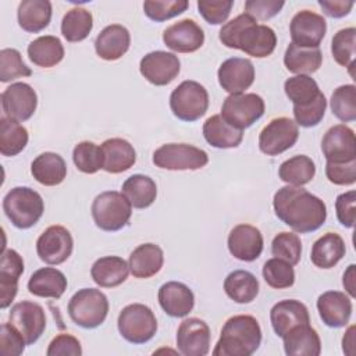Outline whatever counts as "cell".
Listing matches in <instances>:
<instances>
[{"label": "cell", "mask_w": 356, "mask_h": 356, "mask_svg": "<svg viewBox=\"0 0 356 356\" xmlns=\"http://www.w3.org/2000/svg\"><path fill=\"white\" fill-rule=\"evenodd\" d=\"M275 216L295 232L317 231L327 220L325 203L300 186L280 188L273 199Z\"/></svg>", "instance_id": "6da1fadb"}, {"label": "cell", "mask_w": 356, "mask_h": 356, "mask_svg": "<svg viewBox=\"0 0 356 356\" xmlns=\"http://www.w3.org/2000/svg\"><path fill=\"white\" fill-rule=\"evenodd\" d=\"M218 38L224 46L242 50L248 56L256 58L268 57L277 46V35L274 29L257 24L256 19L245 13L224 24Z\"/></svg>", "instance_id": "7a4b0ae2"}, {"label": "cell", "mask_w": 356, "mask_h": 356, "mask_svg": "<svg viewBox=\"0 0 356 356\" xmlns=\"http://www.w3.org/2000/svg\"><path fill=\"white\" fill-rule=\"evenodd\" d=\"M261 343L259 321L249 314L229 317L221 328L220 339L213 349L214 356H250Z\"/></svg>", "instance_id": "3957f363"}, {"label": "cell", "mask_w": 356, "mask_h": 356, "mask_svg": "<svg viewBox=\"0 0 356 356\" xmlns=\"http://www.w3.org/2000/svg\"><path fill=\"white\" fill-rule=\"evenodd\" d=\"M3 210L11 224L19 229L33 227L44 211L42 196L28 186H15L3 199Z\"/></svg>", "instance_id": "277c9868"}, {"label": "cell", "mask_w": 356, "mask_h": 356, "mask_svg": "<svg viewBox=\"0 0 356 356\" xmlns=\"http://www.w3.org/2000/svg\"><path fill=\"white\" fill-rule=\"evenodd\" d=\"M68 314L76 325L86 330L96 328L108 314L107 296L100 289L82 288L70 299Z\"/></svg>", "instance_id": "5b68a950"}, {"label": "cell", "mask_w": 356, "mask_h": 356, "mask_svg": "<svg viewBox=\"0 0 356 356\" xmlns=\"http://www.w3.org/2000/svg\"><path fill=\"white\" fill-rule=\"evenodd\" d=\"M90 211L96 227L113 232L124 228L129 222L132 204L122 192L106 191L95 197Z\"/></svg>", "instance_id": "8992f818"}, {"label": "cell", "mask_w": 356, "mask_h": 356, "mask_svg": "<svg viewBox=\"0 0 356 356\" xmlns=\"http://www.w3.org/2000/svg\"><path fill=\"white\" fill-rule=\"evenodd\" d=\"M118 331L121 337L135 345L149 342L157 331V320L150 307L142 303L125 306L118 316Z\"/></svg>", "instance_id": "52a82bcc"}, {"label": "cell", "mask_w": 356, "mask_h": 356, "mask_svg": "<svg viewBox=\"0 0 356 356\" xmlns=\"http://www.w3.org/2000/svg\"><path fill=\"white\" fill-rule=\"evenodd\" d=\"M170 108L181 121H196L203 117L209 108V93L199 82L184 81L171 92Z\"/></svg>", "instance_id": "ba28073f"}, {"label": "cell", "mask_w": 356, "mask_h": 356, "mask_svg": "<svg viewBox=\"0 0 356 356\" xmlns=\"http://www.w3.org/2000/svg\"><path fill=\"white\" fill-rule=\"evenodd\" d=\"M207 163V153L188 143H165L153 153V164L170 171L200 170Z\"/></svg>", "instance_id": "9c48e42d"}, {"label": "cell", "mask_w": 356, "mask_h": 356, "mask_svg": "<svg viewBox=\"0 0 356 356\" xmlns=\"http://www.w3.org/2000/svg\"><path fill=\"white\" fill-rule=\"evenodd\" d=\"M264 108V100L259 95L238 93L224 99L220 115L231 127L243 131L263 117Z\"/></svg>", "instance_id": "30bf717a"}, {"label": "cell", "mask_w": 356, "mask_h": 356, "mask_svg": "<svg viewBox=\"0 0 356 356\" xmlns=\"http://www.w3.org/2000/svg\"><path fill=\"white\" fill-rule=\"evenodd\" d=\"M299 138L298 124L288 117L271 120L259 135V147L267 156H278L291 149Z\"/></svg>", "instance_id": "8fae6325"}, {"label": "cell", "mask_w": 356, "mask_h": 356, "mask_svg": "<svg viewBox=\"0 0 356 356\" xmlns=\"http://www.w3.org/2000/svg\"><path fill=\"white\" fill-rule=\"evenodd\" d=\"M74 239L63 225H50L36 241V253L42 261L51 266L64 263L72 253Z\"/></svg>", "instance_id": "7c38bea8"}, {"label": "cell", "mask_w": 356, "mask_h": 356, "mask_svg": "<svg viewBox=\"0 0 356 356\" xmlns=\"http://www.w3.org/2000/svg\"><path fill=\"white\" fill-rule=\"evenodd\" d=\"M10 323L22 334L26 345L35 343L46 328L44 309L35 302L22 300L10 310Z\"/></svg>", "instance_id": "4fadbf2b"}, {"label": "cell", "mask_w": 356, "mask_h": 356, "mask_svg": "<svg viewBox=\"0 0 356 356\" xmlns=\"http://www.w3.org/2000/svg\"><path fill=\"white\" fill-rule=\"evenodd\" d=\"M38 106V95L35 89L25 82L11 83L1 93V107L7 118L17 122L29 120Z\"/></svg>", "instance_id": "5bb4252c"}, {"label": "cell", "mask_w": 356, "mask_h": 356, "mask_svg": "<svg viewBox=\"0 0 356 356\" xmlns=\"http://www.w3.org/2000/svg\"><path fill=\"white\" fill-rule=\"evenodd\" d=\"M327 32V22L323 15L302 10L296 13L289 24L292 43L300 47H318Z\"/></svg>", "instance_id": "9a60e30c"}, {"label": "cell", "mask_w": 356, "mask_h": 356, "mask_svg": "<svg viewBox=\"0 0 356 356\" xmlns=\"http://www.w3.org/2000/svg\"><path fill=\"white\" fill-rule=\"evenodd\" d=\"M181 70L178 56L174 53L156 50L142 57L139 64L140 74L156 86H165L172 82Z\"/></svg>", "instance_id": "2e32d148"}, {"label": "cell", "mask_w": 356, "mask_h": 356, "mask_svg": "<svg viewBox=\"0 0 356 356\" xmlns=\"http://www.w3.org/2000/svg\"><path fill=\"white\" fill-rule=\"evenodd\" d=\"M321 150L330 163H349L356 160V139L352 128L345 124L331 127L323 136Z\"/></svg>", "instance_id": "e0dca14e"}, {"label": "cell", "mask_w": 356, "mask_h": 356, "mask_svg": "<svg viewBox=\"0 0 356 356\" xmlns=\"http://www.w3.org/2000/svg\"><path fill=\"white\" fill-rule=\"evenodd\" d=\"M210 328L197 318H185L177 331V348L185 356H204L210 350Z\"/></svg>", "instance_id": "ac0fdd59"}, {"label": "cell", "mask_w": 356, "mask_h": 356, "mask_svg": "<svg viewBox=\"0 0 356 356\" xmlns=\"http://www.w3.org/2000/svg\"><path fill=\"white\" fill-rule=\"evenodd\" d=\"M217 76L220 86L229 95L243 93L254 81V67L248 58L231 57L221 63Z\"/></svg>", "instance_id": "d6986e66"}, {"label": "cell", "mask_w": 356, "mask_h": 356, "mask_svg": "<svg viewBox=\"0 0 356 356\" xmlns=\"http://www.w3.org/2000/svg\"><path fill=\"white\" fill-rule=\"evenodd\" d=\"M164 44L177 53H193L204 43V32L193 19L185 18L170 25L163 33Z\"/></svg>", "instance_id": "ffe728a7"}, {"label": "cell", "mask_w": 356, "mask_h": 356, "mask_svg": "<svg viewBox=\"0 0 356 356\" xmlns=\"http://www.w3.org/2000/svg\"><path fill=\"white\" fill-rule=\"evenodd\" d=\"M228 250L241 261H253L263 252V235L259 228L250 224L235 225L228 235Z\"/></svg>", "instance_id": "44dd1931"}, {"label": "cell", "mask_w": 356, "mask_h": 356, "mask_svg": "<svg viewBox=\"0 0 356 356\" xmlns=\"http://www.w3.org/2000/svg\"><path fill=\"white\" fill-rule=\"evenodd\" d=\"M161 309L170 317H185L195 306V295L192 289L178 281H168L163 284L157 293Z\"/></svg>", "instance_id": "7402d4cb"}, {"label": "cell", "mask_w": 356, "mask_h": 356, "mask_svg": "<svg viewBox=\"0 0 356 356\" xmlns=\"http://www.w3.org/2000/svg\"><path fill=\"white\" fill-rule=\"evenodd\" d=\"M317 310L327 327H345L352 316V300L339 291H327L317 299Z\"/></svg>", "instance_id": "603a6c76"}, {"label": "cell", "mask_w": 356, "mask_h": 356, "mask_svg": "<svg viewBox=\"0 0 356 356\" xmlns=\"http://www.w3.org/2000/svg\"><path fill=\"white\" fill-rule=\"evenodd\" d=\"M24 273V260L14 249L3 250L0 263V307L6 309L14 300L18 281Z\"/></svg>", "instance_id": "cb8c5ba5"}, {"label": "cell", "mask_w": 356, "mask_h": 356, "mask_svg": "<svg viewBox=\"0 0 356 356\" xmlns=\"http://www.w3.org/2000/svg\"><path fill=\"white\" fill-rule=\"evenodd\" d=\"M270 321L274 332L282 338L291 328L299 324H309L310 316L307 307L302 302L285 299L271 307Z\"/></svg>", "instance_id": "d4e9b609"}, {"label": "cell", "mask_w": 356, "mask_h": 356, "mask_svg": "<svg viewBox=\"0 0 356 356\" xmlns=\"http://www.w3.org/2000/svg\"><path fill=\"white\" fill-rule=\"evenodd\" d=\"M129 44V31L124 25L111 24L97 35L95 40V50L100 58L106 61H115L128 51Z\"/></svg>", "instance_id": "484cf974"}, {"label": "cell", "mask_w": 356, "mask_h": 356, "mask_svg": "<svg viewBox=\"0 0 356 356\" xmlns=\"http://www.w3.org/2000/svg\"><path fill=\"white\" fill-rule=\"evenodd\" d=\"M103 154V170L110 174H120L129 170L136 161L134 146L122 138H111L100 146Z\"/></svg>", "instance_id": "4316f807"}, {"label": "cell", "mask_w": 356, "mask_h": 356, "mask_svg": "<svg viewBox=\"0 0 356 356\" xmlns=\"http://www.w3.org/2000/svg\"><path fill=\"white\" fill-rule=\"evenodd\" d=\"M282 339L288 356H318L321 353L320 337L310 324H299L291 328Z\"/></svg>", "instance_id": "83f0119b"}, {"label": "cell", "mask_w": 356, "mask_h": 356, "mask_svg": "<svg viewBox=\"0 0 356 356\" xmlns=\"http://www.w3.org/2000/svg\"><path fill=\"white\" fill-rule=\"evenodd\" d=\"M164 263L163 249L156 243H142L129 256V271L135 278H150L156 275Z\"/></svg>", "instance_id": "f1b7e54d"}, {"label": "cell", "mask_w": 356, "mask_h": 356, "mask_svg": "<svg viewBox=\"0 0 356 356\" xmlns=\"http://www.w3.org/2000/svg\"><path fill=\"white\" fill-rule=\"evenodd\" d=\"M67 289V278L63 271L54 267H43L36 270L28 281L29 293L38 298L60 299Z\"/></svg>", "instance_id": "f546056e"}, {"label": "cell", "mask_w": 356, "mask_h": 356, "mask_svg": "<svg viewBox=\"0 0 356 356\" xmlns=\"http://www.w3.org/2000/svg\"><path fill=\"white\" fill-rule=\"evenodd\" d=\"M129 274L128 263L120 256H104L97 259L90 268L95 284L102 288H114L121 285Z\"/></svg>", "instance_id": "4dcf8cb0"}, {"label": "cell", "mask_w": 356, "mask_h": 356, "mask_svg": "<svg viewBox=\"0 0 356 356\" xmlns=\"http://www.w3.org/2000/svg\"><path fill=\"white\" fill-rule=\"evenodd\" d=\"M31 172L39 184L44 186H56L65 179L67 164L60 154L44 152L32 161Z\"/></svg>", "instance_id": "1f68e13d"}, {"label": "cell", "mask_w": 356, "mask_h": 356, "mask_svg": "<svg viewBox=\"0 0 356 356\" xmlns=\"http://www.w3.org/2000/svg\"><path fill=\"white\" fill-rule=\"evenodd\" d=\"M346 246L342 239L335 232H327L320 236L312 246L310 260L318 268H332L345 256Z\"/></svg>", "instance_id": "d6a6232c"}, {"label": "cell", "mask_w": 356, "mask_h": 356, "mask_svg": "<svg viewBox=\"0 0 356 356\" xmlns=\"http://www.w3.org/2000/svg\"><path fill=\"white\" fill-rule=\"evenodd\" d=\"M203 136L206 142L217 149L238 147L243 139V131L231 127L216 114L209 117L203 124Z\"/></svg>", "instance_id": "836d02e7"}, {"label": "cell", "mask_w": 356, "mask_h": 356, "mask_svg": "<svg viewBox=\"0 0 356 356\" xmlns=\"http://www.w3.org/2000/svg\"><path fill=\"white\" fill-rule=\"evenodd\" d=\"M17 18L19 26L29 33L43 31L51 19V3L49 0H22Z\"/></svg>", "instance_id": "e575fe53"}, {"label": "cell", "mask_w": 356, "mask_h": 356, "mask_svg": "<svg viewBox=\"0 0 356 356\" xmlns=\"http://www.w3.org/2000/svg\"><path fill=\"white\" fill-rule=\"evenodd\" d=\"M29 60L42 68H51L64 58V46L57 36H39L28 44Z\"/></svg>", "instance_id": "d590c367"}, {"label": "cell", "mask_w": 356, "mask_h": 356, "mask_svg": "<svg viewBox=\"0 0 356 356\" xmlns=\"http://www.w3.org/2000/svg\"><path fill=\"white\" fill-rule=\"evenodd\" d=\"M323 63V54L318 47H300L293 43L285 50L284 64L288 71L293 74H313L316 72Z\"/></svg>", "instance_id": "8d00e7d4"}, {"label": "cell", "mask_w": 356, "mask_h": 356, "mask_svg": "<svg viewBox=\"0 0 356 356\" xmlns=\"http://www.w3.org/2000/svg\"><path fill=\"white\" fill-rule=\"evenodd\" d=\"M224 291L236 303H250L259 293V281L250 271L235 270L225 277Z\"/></svg>", "instance_id": "74e56055"}, {"label": "cell", "mask_w": 356, "mask_h": 356, "mask_svg": "<svg viewBox=\"0 0 356 356\" xmlns=\"http://www.w3.org/2000/svg\"><path fill=\"white\" fill-rule=\"evenodd\" d=\"M122 193L135 209H146L157 196L156 182L143 174H134L122 184Z\"/></svg>", "instance_id": "f35d334b"}, {"label": "cell", "mask_w": 356, "mask_h": 356, "mask_svg": "<svg viewBox=\"0 0 356 356\" xmlns=\"http://www.w3.org/2000/svg\"><path fill=\"white\" fill-rule=\"evenodd\" d=\"M316 174L314 161L305 154H296L285 160L278 168V177L288 185L302 186L309 184Z\"/></svg>", "instance_id": "ab89813d"}, {"label": "cell", "mask_w": 356, "mask_h": 356, "mask_svg": "<svg viewBox=\"0 0 356 356\" xmlns=\"http://www.w3.org/2000/svg\"><path fill=\"white\" fill-rule=\"evenodd\" d=\"M284 90L288 99L293 103V107L302 108L314 103L323 93L317 82L309 75H295L285 81Z\"/></svg>", "instance_id": "60d3db41"}, {"label": "cell", "mask_w": 356, "mask_h": 356, "mask_svg": "<svg viewBox=\"0 0 356 356\" xmlns=\"http://www.w3.org/2000/svg\"><path fill=\"white\" fill-rule=\"evenodd\" d=\"M28 139V131L24 125L7 117L0 118V153L3 156H17L25 149Z\"/></svg>", "instance_id": "b9f144b4"}, {"label": "cell", "mask_w": 356, "mask_h": 356, "mask_svg": "<svg viewBox=\"0 0 356 356\" xmlns=\"http://www.w3.org/2000/svg\"><path fill=\"white\" fill-rule=\"evenodd\" d=\"M93 28V17L90 11L81 7H74L65 13L61 21V33L67 42H82Z\"/></svg>", "instance_id": "7bdbcfd3"}, {"label": "cell", "mask_w": 356, "mask_h": 356, "mask_svg": "<svg viewBox=\"0 0 356 356\" xmlns=\"http://www.w3.org/2000/svg\"><path fill=\"white\" fill-rule=\"evenodd\" d=\"M331 53L334 60L349 70L353 76L355 56H356V29L353 26L338 31L331 42Z\"/></svg>", "instance_id": "ee69618b"}, {"label": "cell", "mask_w": 356, "mask_h": 356, "mask_svg": "<svg viewBox=\"0 0 356 356\" xmlns=\"http://www.w3.org/2000/svg\"><path fill=\"white\" fill-rule=\"evenodd\" d=\"M332 114L342 122L356 120V86L353 83L338 86L330 100Z\"/></svg>", "instance_id": "f6af8a7d"}, {"label": "cell", "mask_w": 356, "mask_h": 356, "mask_svg": "<svg viewBox=\"0 0 356 356\" xmlns=\"http://www.w3.org/2000/svg\"><path fill=\"white\" fill-rule=\"evenodd\" d=\"M72 160L76 168L85 174H95L103 168L102 149L89 140H83L75 145L72 150Z\"/></svg>", "instance_id": "bcb514c9"}, {"label": "cell", "mask_w": 356, "mask_h": 356, "mask_svg": "<svg viewBox=\"0 0 356 356\" xmlns=\"http://www.w3.org/2000/svg\"><path fill=\"white\" fill-rule=\"evenodd\" d=\"M263 278L268 286L274 289H285L295 282V270L292 264L273 257L263 266Z\"/></svg>", "instance_id": "7dc6e473"}, {"label": "cell", "mask_w": 356, "mask_h": 356, "mask_svg": "<svg viewBox=\"0 0 356 356\" xmlns=\"http://www.w3.org/2000/svg\"><path fill=\"white\" fill-rule=\"evenodd\" d=\"M271 253L277 259H281L292 266L298 264L302 256L300 238L293 232L277 234L271 242Z\"/></svg>", "instance_id": "c3c4849f"}, {"label": "cell", "mask_w": 356, "mask_h": 356, "mask_svg": "<svg viewBox=\"0 0 356 356\" xmlns=\"http://www.w3.org/2000/svg\"><path fill=\"white\" fill-rule=\"evenodd\" d=\"M31 68L22 61L17 49H3L0 51V81L10 82L21 76H31Z\"/></svg>", "instance_id": "681fc988"}, {"label": "cell", "mask_w": 356, "mask_h": 356, "mask_svg": "<svg viewBox=\"0 0 356 356\" xmlns=\"http://www.w3.org/2000/svg\"><path fill=\"white\" fill-rule=\"evenodd\" d=\"M188 6L186 0H146L143 11L152 21L163 22L182 14Z\"/></svg>", "instance_id": "f907efd6"}, {"label": "cell", "mask_w": 356, "mask_h": 356, "mask_svg": "<svg viewBox=\"0 0 356 356\" xmlns=\"http://www.w3.org/2000/svg\"><path fill=\"white\" fill-rule=\"evenodd\" d=\"M234 6L232 0H199L197 10L206 22L211 25H220L227 21L231 8Z\"/></svg>", "instance_id": "816d5d0a"}, {"label": "cell", "mask_w": 356, "mask_h": 356, "mask_svg": "<svg viewBox=\"0 0 356 356\" xmlns=\"http://www.w3.org/2000/svg\"><path fill=\"white\" fill-rule=\"evenodd\" d=\"M325 108H327V99H325L324 93H321L318 96V99L314 103H312L310 106L302 107V108L293 107L295 122L300 127H305V128L316 127L324 118Z\"/></svg>", "instance_id": "f5cc1de1"}, {"label": "cell", "mask_w": 356, "mask_h": 356, "mask_svg": "<svg viewBox=\"0 0 356 356\" xmlns=\"http://www.w3.org/2000/svg\"><path fill=\"white\" fill-rule=\"evenodd\" d=\"M25 339L22 334L11 324L3 323L0 328V353L3 356H18L25 350Z\"/></svg>", "instance_id": "db71d44e"}, {"label": "cell", "mask_w": 356, "mask_h": 356, "mask_svg": "<svg viewBox=\"0 0 356 356\" xmlns=\"http://www.w3.org/2000/svg\"><path fill=\"white\" fill-rule=\"evenodd\" d=\"M284 4L281 0H248L245 3V14L256 21H266L275 17Z\"/></svg>", "instance_id": "11a10c76"}, {"label": "cell", "mask_w": 356, "mask_h": 356, "mask_svg": "<svg viewBox=\"0 0 356 356\" xmlns=\"http://www.w3.org/2000/svg\"><path fill=\"white\" fill-rule=\"evenodd\" d=\"M47 356H81L82 346L78 338L71 334H58L51 339L46 350Z\"/></svg>", "instance_id": "9f6ffc18"}, {"label": "cell", "mask_w": 356, "mask_h": 356, "mask_svg": "<svg viewBox=\"0 0 356 356\" xmlns=\"http://www.w3.org/2000/svg\"><path fill=\"white\" fill-rule=\"evenodd\" d=\"M325 175L334 185H353L356 182V160L349 163L327 161Z\"/></svg>", "instance_id": "6f0895ef"}, {"label": "cell", "mask_w": 356, "mask_h": 356, "mask_svg": "<svg viewBox=\"0 0 356 356\" xmlns=\"http://www.w3.org/2000/svg\"><path fill=\"white\" fill-rule=\"evenodd\" d=\"M355 203H356L355 191L341 193L335 200L337 218L345 228H353L355 225V213H356Z\"/></svg>", "instance_id": "680465c9"}, {"label": "cell", "mask_w": 356, "mask_h": 356, "mask_svg": "<svg viewBox=\"0 0 356 356\" xmlns=\"http://www.w3.org/2000/svg\"><path fill=\"white\" fill-rule=\"evenodd\" d=\"M318 6L323 8L325 15L331 18H342L350 13L355 3L345 0H320Z\"/></svg>", "instance_id": "91938a15"}, {"label": "cell", "mask_w": 356, "mask_h": 356, "mask_svg": "<svg viewBox=\"0 0 356 356\" xmlns=\"http://www.w3.org/2000/svg\"><path fill=\"white\" fill-rule=\"evenodd\" d=\"M355 264H350L348 267V270L343 273V280H342V284L345 286V289L348 291V293L355 298L356 292H355Z\"/></svg>", "instance_id": "94428289"}, {"label": "cell", "mask_w": 356, "mask_h": 356, "mask_svg": "<svg viewBox=\"0 0 356 356\" xmlns=\"http://www.w3.org/2000/svg\"><path fill=\"white\" fill-rule=\"evenodd\" d=\"M353 332H355V325H350L346 331V334L342 338V348L343 352L348 355L353 353V345H355V338H353Z\"/></svg>", "instance_id": "6125c7cd"}]
</instances>
